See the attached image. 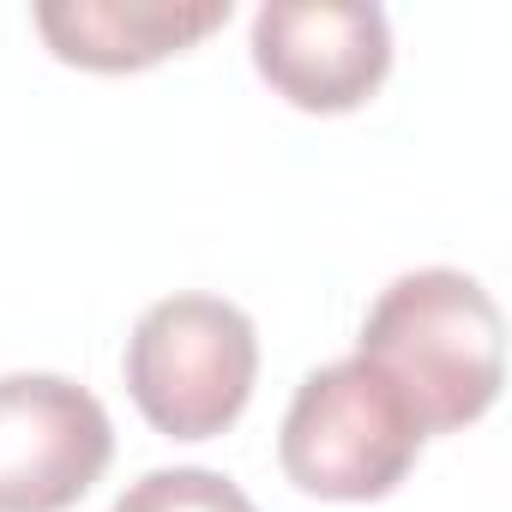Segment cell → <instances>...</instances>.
Listing matches in <instances>:
<instances>
[{
    "label": "cell",
    "instance_id": "6da1fadb",
    "mask_svg": "<svg viewBox=\"0 0 512 512\" xmlns=\"http://www.w3.org/2000/svg\"><path fill=\"white\" fill-rule=\"evenodd\" d=\"M356 356L404 392L422 434H458L500 398L506 326L494 296L470 272L422 266L380 290L362 320Z\"/></svg>",
    "mask_w": 512,
    "mask_h": 512
},
{
    "label": "cell",
    "instance_id": "52a82bcc",
    "mask_svg": "<svg viewBox=\"0 0 512 512\" xmlns=\"http://www.w3.org/2000/svg\"><path fill=\"white\" fill-rule=\"evenodd\" d=\"M109 512H260L241 482L205 464H175V470H145Z\"/></svg>",
    "mask_w": 512,
    "mask_h": 512
},
{
    "label": "cell",
    "instance_id": "5b68a950",
    "mask_svg": "<svg viewBox=\"0 0 512 512\" xmlns=\"http://www.w3.org/2000/svg\"><path fill=\"white\" fill-rule=\"evenodd\" d=\"M253 67L308 115H350L392 73V19L374 0H272L253 13Z\"/></svg>",
    "mask_w": 512,
    "mask_h": 512
},
{
    "label": "cell",
    "instance_id": "3957f363",
    "mask_svg": "<svg viewBox=\"0 0 512 512\" xmlns=\"http://www.w3.org/2000/svg\"><path fill=\"white\" fill-rule=\"evenodd\" d=\"M422 422L362 356L314 368L278 428L284 476L314 500H386L422 458Z\"/></svg>",
    "mask_w": 512,
    "mask_h": 512
},
{
    "label": "cell",
    "instance_id": "277c9868",
    "mask_svg": "<svg viewBox=\"0 0 512 512\" xmlns=\"http://www.w3.org/2000/svg\"><path fill=\"white\" fill-rule=\"evenodd\" d=\"M115 458L97 392L67 374H0V512H67Z\"/></svg>",
    "mask_w": 512,
    "mask_h": 512
},
{
    "label": "cell",
    "instance_id": "8992f818",
    "mask_svg": "<svg viewBox=\"0 0 512 512\" xmlns=\"http://www.w3.org/2000/svg\"><path fill=\"white\" fill-rule=\"evenodd\" d=\"M229 0H43V43L85 73H139L229 25Z\"/></svg>",
    "mask_w": 512,
    "mask_h": 512
},
{
    "label": "cell",
    "instance_id": "7a4b0ae2",
    "mask_svg": "<svg viewBox=\"0 0 512 512\" xmlns=\"http://www.w3.org/2000/svg\"><path fill=\"white\" fill-rule=\"evenodd\" d=\"M127 392L139 416L169 440H217L241 422L260 380V332L223 296H163L139 314L127 356Z\"/></svg>",
    "mask_w": 512,
    "mask_h": 512
}]
</instances>
